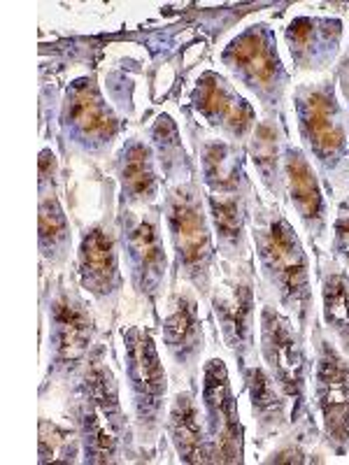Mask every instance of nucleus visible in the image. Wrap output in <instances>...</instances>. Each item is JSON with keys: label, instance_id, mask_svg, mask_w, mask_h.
Wrapping results in <instances>:
<instances>
[{"label": "nucleus", "instance_id": "f8f14e48", "mask_svg": "<svg viewBox=\"0 0 349 465\" xmlns=\"http://www.w3.org/2000/svg\"><path fill=\"white\" fill-rule=\"evenodd\" d=\"M124 247H126L133 286L154 305L168 272L165 270L168 256H165L164 238H161L159 217L156 214L124 217Z\"/></svg>", "mask_w": 349, "mask_h": 465}, {"label": "nucleus", "instance_id": "4468645a", "mask_svg": "<svg viewBox=\"0 0 349 465\" xmlns=\"http://www.w3.org/2000/svg\"><path fill=\"white\" fill-rule=\"evenodd\" d=\"M191 101H194V107L198 110V114H201L210 126L226 133L228 138L243 140L247 138L249 133L254 131V107L249 105L243 95L224 80L222 74H201V80L196 82V89H194Z\"/></svg>", "mask_w": 349, "mask_h": 465}, {"label": "nucleus", "instance_id": "f03ea898", "mask_svg": "<svg viewBox=\"0 0 349 465\" xmlns=\"http://www.w3.org/2000/svg\"><path fill=\"white\" fill-rule=\"evenodd\" d=\"M254 242L261 272L275 289L282 307L296 317L298 328L305 331L313 314V284L310 263L296 231L277 207L256 212Z\"/></svg>", "mask_w": 349, "mask_h": 465}, {"label": "nucleus", "instance_id": "0eeeda50", "mask_svg": "<svg viewBox=\"0 0 349 465\" xmlns=\"http://www.w3.org/2000/svg\"><path fill=\"white\" fill-rule=\"evenodd\" d=\"M261 356L268 372L275 377L284 396L294 402V421L305 410L307 359L303 349L301 331L294 328L291 319L275 307L265 305L261 310Z\"/></svg>", "mask_w": 349, "mask_h": 465}, {"label": "nucleus", "instance_id": "c85d7f7f", "mask_svg": "<svg viewBox=\"0 0 349 465\" xmlns=\"http://www.w3.org/2000/svg\"><path fill=\"white\" fill-rule=\"evenodd\" d=\"M340 86H343L344 98H347V103H349V54L344 56L343 65H340Z\"/></svg>", "mask_w": 349, "mask_h": 465}, {"label": "nucleus", "instance_id": "9b49d317", "mask_svg": "<svg viewBox=\"0 0 349 465\" xmlns=\"http://www.w3.org/2000/svg\"><path fill=\"white\" fill-rule=\"evenodd\" d=\"M61 124L73 143L86 152H98L107 147L119 133V122L115 112L103 101L101 89L94 77H85L70 84L65 91Z\"/></svg>", "mask_w": 349, "mask_h": 465}, {"label": "nucleus", "instance_id": "a211bd4d", "mask_svg": "<svg viewBox=\"0 0 349 465\" xmlns=\"http://www.w3.org/2000/svg\"><path fill=\"white\" fill-rule=\"evenodd\" d=\"M168 429L170 442L180 456L182 463L205 465L214 463L212 456V444L207 438L205 419H201V410L194 391H180L174 396L173 405L168 410Z\"/></svg>", "mask_w": 349, "mask_h": 465}, {"label": "nucleus", "instance_id": "4be33fe9", "mask_svg": "<svg viewBox=\"0 0 349 465\" xmlns=\"http://www.w3.org/2000/svg\"><path fill=\"white\" fill-rule=\"evenodd\" d=\"M244 386H247L249 401H252V414L264 433L268 430H280L286 421V401L284 391L275 381V377L268 371L254 365L244 368Z\"/></svg>", "mask_w": 349, "mask_h": 465}, {"label": "nucleus", "instance_id": "393cba45", "mask_svg": "<svg viewBox=\"0 0 349 465\" xmlns=\"http://www.w3.org/2000/svg\"><path fill=\"white\" fill-rule=\"evenodd\" d=\"M77 444H82L77 430L61 429L58 423H49L45 419L40 421V463H49V460L73 463Z\"/></svg>", "mask_w": 349, "mask_h": 465}, {"label": "nucleus", "instance_id": "2eb2a0df", "mask_svg": "<svg viewBox=\"0 0 349 465\" xmlns=\"http://www.w3.org/2000/svg\"><path fill=\"white\" fill-rule=\"evenodd\" d=\"M77 272L82 289L98 301H112L122 291L124 277L119 268V247L115 232L103 223L86 228L77 252Z\"/></svg>", "mask_w": 349, "mask_h": 465}, {"label": "nucleus", "instance_id": "bb28decb", "mask_svg": "<svg viewBox=\"0 0 349 465\" xmlns=\"http://www.w3.org/2000/svg\"><path fill=\"white\" fill-rule=\"evenodd\" d=\"M334 252L349 268V201H343L334 222Z\"/></svg>", "mask_w": 349, "mask_h": 465}, {"label": "nucleus", "instance_id": "412c9836", "mask_svg": "<svg viewBox=\"0 0 349 465\" xmlns=\"http://www.w3.org/2000/svg\"><path fill=\"white\" fill-rule=\"evenodd\" d=\"M116 177L122 184L124 205H152L159 196V177L154 170V153L140 140H128L116 156Z\"/></svg>", "mask_w": 349, "mask_h": 465}, {"label": "nucleus", "instance_id": "a878e982", "mask_svg": "<svg viewBox=\"0 0 349 465\" xmlns=\"http://www.w3.org/2000/svg\"><path fill=\"white\" fill-rule=\"evenodd\" d=\"M252 159L261 173V180L270 191L277 189V135L270 124H261L256 128L254 143H252Z\"/></svg>", "mask_w": 349, "mask_h": 465}, {"label": "nucleus", "instance_id": "39448f33", "mask_svg": "<svg viewBox=\"0 0 349 465\" xmlns=\"http://www.w3.org/2000/svg\"><path fill=\"white\" fill-rule=\"evenodd\" d=\"M126 351V377L131 389L133 414L140 435H154L164 417L168 375L161 363L159 349L147 328L131 326L122 333Z\"/></svg>", "mask_w": 349, "mask_h": 465}, {"label": "nucleus", "instance_id": "ddd939ff", "mask_svg": "<svg viewBox=\"0 0 349 465\" xmlns=\"http://www.w3.org/2000/svg\"><path fill=\"white\" fill-rule=\"evenodd\" d=\"M212 310L217 317L222 340L231 349L240 365L254 349V284L243 275L224 280L212 296Z\"/></svg>", "mask_w": 349, "mask_h": 465}, {"label": "nucleus", "instance_id": "f257e3e1", "mask_svg": "<svg viewBox=\"0 0 349 465\" xmlns=\"http://www.w3.org/2000/svg\"><path fill=\"white\" fill-rule=\"evenodd\" d=\"M73 417L86 463H119L131 450V429L119 401L115 372L101 347L91 351L73 393Z\"/></svg>", "mask_w": 349, "mask_h": 465}, {"label": "nucleus", "instance_id": "20e7f679", "mask_svg": "<svg viewBox=\"0 0 349 465\" xmlns=\"http://www.w3.org/2000/svg\"><path fill=\"white\" fill-rule=\"evenodd\" d=\"M222 64L265 107L280 105L289 84V74L277 54L275 35L265 24L244 28L238 37H233L222 52Z\"/></svg>", "mask_w": 349, "mask_h": 465}, {"label": "nucleus", "instance_id": "cd10ccee", "mask_svg": "<svg viewBox=\"0 0 349 465\" xmlns=\"http://www.w3.org/2000/svg\"><path fill=\"white\" fill-rule=\"evenodd\" d=\"M303 463V454L301 451H277V454H273V459H268V463Z\"/></svg>", "mask_w": 349, "mask_h": 465}, {"label": "nucleus", "instance_id": "7ed1b4c3", "mask_svg": "<svg viewBox=\"0 0 349 465\" xmlns=\"http://www.w3.org/2000/svg\"><path fill=\"white\" fill-rule=\"evenodd\" d=\"M165 223L174 249V265L186 282L207 293L214 263L210 214L196 184H180L168 191L165 198Z\"/></svg>", "mask_w": 349, "mask_h": 465}, {"label": "nucleus", "instance_id": "423d86ee", "mask_svg": "<svg viewBox=\"0 0 349 465\" xmlns=\"http://www.w3.org/2000/svg\"><path fill=\"white\" fill-rule=\"evenodd\" d=\"M298 131L310 153L326 173L338 168L349 149L344 114L331 82L303 84L294 94Z\"/></svg>", "mask_w": 349, "mask_h": 465}, {"label": "nucleus", "instance_id": "1a4fd4ad", "mask_svg": "<svg viewBox=\"0 0 349 465\" xmlns=\"http://www.w3.org/2000/svg\"><path fill=\"white\" fill-rule=\"evenodd\" d=\"M201 398L214 463H243L244 429L238 401L228 381L226 363L222 359H210L203 368Z\"/></svg>", "mask_w": 349, "mask_h": 465}, {"label": "nucleus", "instance_id": "5701e85b", "mask_svg": "<svg viewBox=\"0 0 349 465\" xmlns=\"http://www.w3.org/2000/svg\"><path fill=\"white\" fill-rule=\"evenodd\" d=\"M37 242H40V254L49 263H61L68 256L70 249V223L65 217L64 207L58 203L56 193L52 189L40 196L37 207Z\"/></svg>", "mask_w": 349, "mask_h": 465}, {"label": "nucleus", "instance_id": "6e6552de", "mask_svg": "<svg viewBox=\"0 0 349 465\" xmlns=\"http://www.w3.org/2000/svg\"><path fill=\"white\" fill-rule=\"evenodd\" d=\"M49 365L54 375H75L85 368L94 347V317L82 298L58 286L47 307Z\"/></svg>", "mask_w": 349, "mask_h": 465}, {"label": "nucleus", "instance_id": "6ab92c4d", "mask_svg": "<svg viewBox=\"0 0 349 465\" xmlns=\"http://www.w3.org/2000/svg\"><path fill=\"white\" fill-rule=\"evenodd\" d=\"M164 342L168 354L177 365L191 368L201 359L205 349L203 319L198 312V301L189 293H177L164 317Z\"/></svg>", "mask_w": 349, "mask_h": 465}, {"label": "nucleus", "instance_id": "aec40b11", "mask_svg": "<svg viewBox=\"0 0 349 465\" xmlns=\"http://www.w3.org/2000/svg\"><path fill=\"white\" fill-rule=\"evenodd\" d=\"M247 201L249 184L228 186V189L207 191V207H210V222L217 232L219 247L224 256L244 254V240H247Z\"/></svg>", "mask_w": 349, "mask_h": 465}, {"label": "nucleus", "instance_id": "9d476101", "mask_svg": "<svg viewBox=\"0 0 349 465\" xmlns=\"http://www.w3.org/2000/svg\"><path fill=\"white\" fill-rule=\"evenodd\" d=\"M314 398L322 414L324 438L343 454L349 444V361L326 338H317Z\"/></svg>", "mask_w": 349, "mask_h": 465}, {"label": "nucleus", "instance_id": "b1692460", "mask_svg": "<svg viewBox=\"0 0 349 465\" xmlns=\"http://www.w3.org/2000/svg\"><path fill=\"white\" fill-rule=\"evenodd\" d=\"M324 322L338 338L340 347L349 356V277L343 270H326L322 280Z\"/></svg>", "mask_w": 349, "mask_h": 465}, {"label": "nucleus", "instance_id": "dca6fc26", "mask_svg": "<svg viewBox=\"0 0 349 465\" xmlns=\"http://www.w3.org/2000/svg\"><path fill=\"white\" fill-rule=\"evenodd\" d=\"M343 24L338 19L298 16L286 26V45L294 64L301 70H322L338 52Z\"/></svg>", "mask_w": 349, "mask_h": 465}, {"label": "nucleus", "instance_id": "f3484780", "mask_svg": "<svg viewBox=\"0 0 349 465\" xmlns=\"http://www.w3.org/2000/svg\"><path fill=\"white\" fill-rule=\"evenodd\" d=\"M284 184L291 203L296 207L298 217L303 226L307 228L310 235L322 238L324 228H326V205H324V193L319 186L317 173L310 165L305 153L298 147L284 149Z\"/></svg>", "mask_w": 349, "mask_h": 465}]
</instances>
